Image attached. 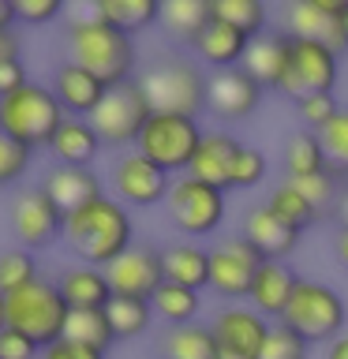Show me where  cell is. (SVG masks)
I'll return each instance as SVG.
<instances>
[{
    "label": "cell",
    "instance_id": "obj_1",
    "mask_svg": "<svg viewBox=\"0 0 348 359\" xmlns=\"http://www.w3.org/2000/svg\"><path fill=\"white\" fill-rule=\"evenodd\" d=\"M60 243L67 247V255L79 258V266L105 269L135 243L131 210L116 198L101 195L94 202H86V206L64 213Z\"/></svg>",
    "mask_w": 348,
    "mask_h": 359
},
{
    "label": "cell",
    "instance_id": "obj_2",
    "mask_svg": "<svg viewBox=\"0 0 348 359\" xmlns=\"http://www.w3.org/2000/svg\"><path fill=\"white\" fill-rule=\"evenodd\" d=\"M64 41H67V60L86 67V72L98 75L105 86H120V83H128V79H135V64H139L135 38H128L123 30L105 22L98 15L94 4H86L72 22H67Z\"/></svg>",
    "mask_w": 348,
    "mask_h": 359
},
{
    "label": "cell",
    "instance_id": "obj_3",
    "mask_svg": "<svg viewBox=\"0 0 348 359\" xmlns=\"http://www.w3.org/2000/svg\"><path fill=\"white\" fill-rule=\"evenodd\" d=\"M67 112L60 109L53 86H41V83H27L19 86L15 94L0 97V131L8 139L22 142L27 150H45L53 146L56 131L64 128Z\"/></svg>",
    "mask_w": 348,
    "mask_h": 359
},
{
    "label": "cell",
    "instance_id": "obj_4",
    "mask_svg": "<svg viewBox=\"0 0 348 359\" xmlns=\"http://www.w3.org/2000/svg\"><path fill=\"white\" fill-rule=\"evenodd\" d=\"M67 303L56 288V280H30L27 288L11 292L4 296V322L8 330L22 333L27 341H34L38 348H49L64 337V325H67Z\"/></svg>",
    "mask_w": 348,
    "mask_h": 359
},
{
    "label": "cell",
    "instance_id": "obj_5",
    "mask_svg": "<svg viewBox=\"0 0 348 359\" xmlns=\"http://www.w3.org/2000/svg\"><path fill=\"white\" fill-rule=\"evenodd\" d=\"M139 86L154 112H173V116H199L206 109V75L199 64L180 60V56H165L150 67H142Z\"/></svg>",
    "mask_w": 348,
    "mask_h": 359
},
{
    "label": "cell",
    "instance_id": "obj_6",
    "mask_svg": "<svg viewBox=\"0 0 348 359\" xmlns=\"http://www.w3.org/2000/svg\"><path fill=\"white\" fill-rule=\"evenodd\" d=\"M348 322V307L341 299V292L330 288L326 280H307L300 277L296 292H292L281 325H288L292 333H300L307 344H330L341 337Z\"/></svg>",
    "mask_w": 348,
    "mask_h": 359
},
{
    "label": "cell",
    "instance_id": "obj_7",
    "mask_svg": "<svg viewBox=\"0 0 348 359\" xmlns=\"http://www.w3.org/2000/svg\"><path fill=\"white\" fill-rule=\"evenodd\" d=\"M202 123L199 116H173V112H154L146 120V128L135 142L146 161H154L168 176H184L191 161H195L199 146H202Z\"/></svg>",
    "mask_w": 348,
    "mask_h": 359
},
{
    "label": "cell",
    "instance_id": "obj_8",
    "mask_svg": "<svg viewBox=\"0 0 348 359\" xmlns=\"http://www.w3.org/2000/svg\"><path fill=\"white\" fill-rule=\"evenodd\" d=\"M150 116H154V109L142 94L139 79H128L120 86H109L101 105L90 112V123H94L98 139L105 146H135Z\"/></svg>",
    "mask_w": 348,
    "mask_h": 359
},
{
    "label": "cell",
    "instance_id": "obj_9",
    "mask_svg": "<svg viewBox=\"0 0 348 359\" xmlns=\"http://www.w3.org/2000/svg\"><path fill=\"white\" fill-rule=\"evenodd\" d=\"M168 221L176 224L184 236H213L225 221V206H229V195L218 187L199 184L195 176H176L173 187H168Z\"/></svg>",
    "mask_w": 348,
    "mask_h": 359
},
{
    "label": "cell",
    "instance_id": "obj_10",
    "mask_svg": "<svg viewBox=\"0 0 348 359\" xmlns=\"http://www.w3.org/2000/svg\"><path fill=\"white\" fill-rule=\"evenodd\" d=\"M8 229L19 240L22 251H45L60 240L64 213L60 206L45 195V187H22L8 206Z\"/></svg>",
    "mask_w": 348,
    "mask_h": 359
},
{
    "label": "cell",
    "instance_id": "obj_11",
    "mask_svg": "<svg viewBox=\"0 0 348 359\" xmlns=\"http://www.w3.org/2000/svg\"><path fill=\"white\" fill-rule=\"evenodd\" d=\"M333 83H337V53L326 49L322 41L292 38V56L277 94L303 101L311 94H333Z\"/></svg>",
    "mask_w": 348,
    "mask_h": 359
},
{
    "label": "cell",
    "instance_id": "obj_12",
    "mask_svg": "<svg viewBox=\"0 0 348 359\" xmlns=\"http://www.w3.org/2000/svg\"><path fill=\"white\" fill-rule=\"evenodd\" d=\"M168 187H173L168 172L146 161L139 150L120 154L112 165V191H116V202H123L128 210H150L157 202H165Z\"/></svg>",
    "mask_w": 348,
    "mask_h": 359
},
{
    "label": "cell",
    "instance_id": "obj_13",
    "mask_svg": "<svg viewBox=\"0 0 348 359\" xmlns=\"http://www.w3.org/2000/svg\"><path fill=\"white\" fill-rule=\"evenodd\" d=\"M266 258L255 251L243 236L236 240H221L218 247H210V288L221 299H247L255 273L262 269Z\"/></svg>",
    "mask_w": 348,
    "mask_h": 359
},
{
    "label": "cell",
    "instance_id": "obj_14",
    "mask_svg": "<svg viewBox=\"0 0 348 359\" xmlns=\"http://www.w3.org/2000/svg\"><path fill=\"white\" fill-rule=\"evenodd\" d=\"M112 296L123 299H150L157 288L165 285V269H161V251L150 243H131L116 262L105 266Z\"/></svg>",
    "mask_w": 348,
    "mask_h": 359
},
{
    "label": "cell",
    "instance_id": "obj_15",
    "mask_svg": "<svg viewBox=\"0 0 348 359\" xmlns=\"http://www.w3.org/2000/svg\"><path fill=\"white\" fill-rule=\"evenodd\" d=\"M266 90L255 83L243 67H232V72H210L206 75V109L218 120H247L251 112L262 105Z\"/></svg>",
    "mask_w": 348,
    "mask_h": 359
},
{
    "label": "cell",
    "instance_id": "obj_16",
    "mask_svg": "<svg viewBox=\"0 0 348 359\" xmlns=\"http://www.w3.org/2000/svg\"><path fill=\"white\" fill-rule=\"evenodd\" d=\"M210 333L218 337L221 352L258 359V352H262V344L269 337V322L255 307H221L210 318Z\"/></svg>",
    "mask_w": 348,
    "mask_h": 359
},
{
    "label": "cell",
    "instance_id": "obj_17",
    "mask_svg": "<svg viewBox=\"0 0 348 359\" xmlns=\"http://www.w3.org/2000/svg\"><path fill=\"white\" fill-rule=\"evenodd\" d=\"M288 56H292V34L285 27H269L266 34H258L247 45V56H243V72L255 79L262 90H277L281 79H285V67H288Z\"/></svg>",
    "mask_w": 348,
    "mask_h": 359
},
{
    "label": "cell",
    "instance_id": "obj_18",
    "mask_svg": "<svg viewBox=\"0 0 348 359\" xmlns=\"http://www.w3.org/2000/svg\"><path fill=\"white\" fill-rule=\"evenodd\" d=\"M243 150V142L236 139L229 131H206L202 135V146L195 154V161H191L187 176H195L199 184L206 187H218L229 195L232 191V165H236V154Z\"/></svg>",
    "mask_w": 348,
    "mask_h": 359
},
{
    "label": "cell",
    "instance_id": "obj_19",
    "mask_svg": "<svg viewBox=\"0 0 348 359\" xmlns=\"http://www.w3.org/2000/svg\"><path fill=\"white\" fill-rule=\"evenodd\" d=\"M240 236L266 258V262H288L292 251L300 247V236H303V232L288 229L285 221H277L266 206H251V210L243 213Z\"/></svg>",
    "mask_w": 348,
    "mask_h": 359
},
{
    "label": "cell",
    "instance_id": "obj_20",
    "mask_svg": "<svg viewBox=\"0 0 348 359\" xmlns=\"http://www.w3.org/2000/svg\"><path fill=\"white\" fill-rule=\"evenodd\" d=\"M53 94H56V101H60V109L67 112V116L90 120V112L101 105V97L109 94V86L101 83L98 75H90L86 67L64 60L53 72Z\"/></svg>",
    "mask_w": 348,
    "mask_h": 359
},
{
    "label": "cell",
    "instance_id": "obj_21",
    "mask_svg": "<svg viewBox=\"0 0 348 359\" xmlns=\"http://www.w3.org/2000/svg\"><path fill=\"white\" fill-rule=\"evenodd\" d=\"M300 285V273L292 269V262H262V269L255 273L251 280V292H247V299H251V307L262 314V318H277L285 314L292 292Z\"/></svg>",
    "mask_w": 348,
    "mask_h": 359
},
{
    "label": "cell",
    "instance_id": "obj_22",
    "mask_svg": "<svg viewBox=\"0 0 348 359\" xmlns=\"http://www.w3.org/2000/svg\"><path fill=\"white\" fill-rule=\"evenodd\" d=\"M41 187H45V195L60 206V213H72V210L105 195L94 168H72V165H53L49 172L41 176Z\"/></svg>",
    "mask_w": 348,
    "mask_h": 359
},
{
    "label": "cell",
    "instance_id": "obj_23",
    "mask_svg": "<svg viewBox=\"0 0 348 359\" xmlns=\"http://www.w3.org/2000/svg\"><path fill=\"white\" fill-rule=\"evenodd\" d=\"M247 45H251V38H247L243 30H236L221 19H210V27L199 34L191 49H195V56L206 67H213V72H232V67L243 64Z\"/></svg>",
    "mask_w": 348,
    "mask_h": 359
},
{
    "label": "cell",
    "instance_id": "obj_24",
    "mask_svg": "<svg viewBox=\"0 0 348 359\" xmlns=\"http://www.w3.org/2000/svg\"><path fill=\"white\" fill-rule=\"evenodd\" d=\"M56 288H60L67 311H105L112 303L105 269H94V266H67L56 277Z\"/></svg>",
    "mask_w": 348,
    "mask_h": 359
},
{
    "label": "cell",
    "instance_id": "obj_25",
    "mask_svg": "<svg viewBox=\"0 0 348 359\" xmlns=\"http://www.w3.org/2000/svg\"><path fill=\"white\" fill-rule=\"evenodd\" d=\"M285 30L292 38H307V41H322L326 49L333 53H344V34H341V19H330L322 15L311 0H292L285 8Z\"/></svg>",
    "mask_w": 348,
    "mask_h": 359
},
{
    "label": "cell",
    "instance_id": "obj_26",
    "mask_svg": "<svg viewBox=\"0 0 348 359\" xmlns=\"http://www.w3.org/2000/svg\"><path fill=\"white\" fill-rule=\"evenodd\" d=\"M101 146H105V142L98 139L94 123H90V120H79V116H67V120H64V128L56 131V139H53V146H49V154L56 157V165L90 168V165L98 161Z\"/></svg>",
    "mask_w": 348,
    "mask_h": 359
},
{
    "label": "cell",
    "instance_id": "obj_27",
    "mask_svg": "<svg viewBox=\"0 0 348 359\" xmlns=\"http://www.w3.org/2000/svg\"><path fill=\"white\" fill-rule=\"evenodd\" d=\"M161 269L165 280H173L180 288L202 292L210 288V251H202L199 243H173L161 251Z\"/></svg>",
    "mask_w": 348,
    "mask_h": 359
},
{
    "label": "cell",
    "instance_id": "obj_28",
    "mask_svg": "<svg viewBox=\"0 0 348 359\" xmlns=\"http://www.w3.org/2000/svg\"><path fill=\"white\" fill-rule=\"evenodd\" d=\"M157 352L161 359H221L218 337L210 333V325H173L157 337Z\"/></svg>",
    "mask_w": 348,
    "mask_h": 359
},
{
    "label": "cell",
    "instance_id": "obj_29",
    "mask_svg": "<svg viewBox=\"0 0 348 359\" xmlns=\"http://www.w3.org/2000/svg\"><path fill=\"white\" fill-rule=\"evenodd\" d=\"M213 11L210 0H161V27L173 41L180 45H195V38L210 27Z\"/></svg>",
    "mask_w": 348,
    "mask_h": 359
},
{
    "label": "cell",
    "instance_id": "obj_30",
    "mask_svg": "<svg viewBox=\"0 0 348 359\" xmlns=\"http://www.w3.org/2000/svg\"><path fill=\"white\" fill-rule=\"evenodd\" d=\"M94 8L101 19L123 30L128 38L157 27V19H161V0H94Z\"/></svg>",
    "mask_w": 348,
    "mask_h": 359
},
{
    "label": "cell",
    "instance_id": "obj_31",
    "mask_svg": "<svg viewBox=\"0 0 348 359\" xmlns=\"http://www.w3.org/2000/svg\"><path fill=\"white\" fill-rule=\"evenodd\" d=\"M150 307H154V318H161L168 330H173V325H191V322H195L202 299H199V292L180 288V285H173V280H165V285L150 296Z\"/></svg>",
    "mask_w": 348,
    "mask_h": 359
},
{
    "label": "cell",
    "instance_id": "obj_32",
    "mask_svg": "<svg viewBox=\"0 0 348 359\" xmlns=\"http://www.w3.org/2000/svg\"><path fill=\"white\" fill-rule=\"evenodd\" d=\"M262 206H266L269 213H274L277 221H285L288 229H296V232L311 229V224L319 221V210H314L311 202L303 198L296 187H292V180H285V184H277V187L266 195V202H262Z\"/></svg>",
    "mask_w": 348,
    "mask_h": 359
},
{
    "label": "cell",
    "instance_id": "obj_33",
    "mask_svg": "<svg viewBox=\"0 0 348 359\" xmlns=\"http://www.w3.org/2000/svg\"><path fill=\"white\" fill-rule=\"evenodd\" d=\"M285 172L288 180H303V176H319L326 172V154H322V142L314 131H296L288 135L285 142Z\"/></svg>",
    "mask_w": 348,
    "mask_h": 359
},
{
    "label": "cell",
    "instance_id": "obj_34",
    "mask_svg": "<svg viewBox=\"0 0 348 359\" xmlns=\"http://www.w3.org/2000/svg\"><path fill=\"white\" fill-rule=\"evenodd\" d=\"M64 337L75 344L98 348V352H109L116 344V333H112L105 311H72L67 314V325H64Z\"/></svg>",
    "mask_w": 348,
    "mask_h": 359
},
{
    "label": "cell",
    "instance_id": "obj_35",
    "mask_svg": "<svg viewBox=\"0 0 348 359\" xmlns=\"http://www.w3.org/2000/svg\"><path fill=\"white\" fill-rule=\"evenodd\" d=\"M210 11H213V19L243 30L247 38H258V34L269 30V15H266L262 0H210Z\"/></svg>",
    "mask_w": 348,
    "mask_h": 359
},
{
    "label": "cell",
    "instance_id": "obj_36",
    "mask_svg": "<svg viewBox=\"0 0 348 359\" xmlns=\"http://www.w3.org/2000/svg\"><path fill=\"white\" fill-rule=\"evenodd\" d=\"M109 314V325L116 333V341H131V337H142L154 322V307L150 299H123V296H112V303L105 307Z\"/></svg>",
    "mask_w": 348,
    "mask_h": 359
},
{
    "label": "cell",
    "instance_id": "obj_37",
    "mask_svg": "<svg viewBox=\"0 0 348 359\" xmlns=\"http://www.w3.org/2000/svg\"><path fill=\"white\" fill-rule=\"evenodd\" d=\"M38 258L34 251H22V247H8L0 251V296H11V292L27 288L30 280H38Z\"/></svg>",
    "mask_w": 348,
    "mask_h": 359
},
{
    "label": "cell",
    "instance_id": "obj_38",
    "mask_svg": "<svg viewBox=\"0 0 348 359\" xmlns=\"http://www.w3.org/2000/svg\"><path fill=\"white\" fill-rule=\"evenodd\" d=\"M319 142H322V154H326V168H330L337 180H344L348 176V109H341L319 131Z\"/></svg>",
    "mask_w": 348,
    "mask_h": 359
},
{
    "label": "cell",
    "instance_id": "obj_39",
    "mask_svg": "<svg viewBox=\"0 0 348 359\" xmlns=\"http://www.w3.org/2000/svg\"><path fill=\"white\" fill-rule=\"evenodd\" d=\"M292 187L300 191L303 198L311 202L314 210H319V217H326V213H333V206L341 202V180H337L330 168L326 172H319V176H303V180H292Z\"/></svg>",
    "mask_w": 348,
    "mask_h": 359
},
{
    "label": "cell",
    "instance_id": "obj_40",
    "mask_svg": "<svg viewBox=\"0 0 348 359\" xmlns=\"http://www.w3.org/2000/svg\"><path fill=\"white\" fill-rule=\"evenodd\" d=\"M30 161H34V150H27L22 142L8 139V135L0 131V187L19 184V180L27 176Z\"/></svg>",
    "mask_w": 348,
    "mask_h": 359
},
{
    "label": "cell",
    "instance_id": "obj_41",
    "mask_svg": "<svg viewBox=\"0 0 348 359\" xmlns=\"http://www.w3.org/2000/svg\"><path fill=\"white\" fill-rule=\"evenodd\" d=\"M307 341H303L300 333H292L288 325H269V337L262 344V352H258V359H307Z\"/></svg>",
    "mask_w": 348,
    "mask_h": 359
},
{
    "label": "cell",
    "instance_id": "obj_42",
    "mask_svg": "<svg viewBox=\"0 0 348 359\" xmlns=\"http://www.w3.org/2000/svg\"><path fill=\"white\" fill-rule=\"evenodd\" d=\"M266 180V157L262 150H251V146H243L240 154H236V165H232V191H251Z\"/></svg>",
    "mask_w": 348,
    "mask_h": 359
},
{
    "label": "cell",
    "instance_id": "obj_43",
    "mask_svg": "<svg viewBox=\"0 0 348 359\" xmlns=\"http://www.w3.org/2000/svg\"><path fill=\"white\" fill-rule=\"evenodd\" d=\"M296 112H300V120H303V128L319 135L326 123H330L337 112H341V105H337V97L333 94H311V97H303L296 101Z\"/></svg>",
    "mask_w": 348,
    "mask_h": 359
},
{
    "label": "cell",
    "instance_id": "obj_44",
    "mask_svg": "<svg viewBox=\"0 0 348 359\" xmlns=\"http://www.w3.org/2000/svg\"><path fill=\"white\" fill-rule=\"evenodd\" d=\"M64 11V0H15V19L27 27H45Z\"/></svg>",
    "mask_w": 348,
    "mask_h": 359
},
{
    "label": "cell",
    "instance_id": "obj_45",
    "mask_svg": "<svg viewBox=\"0 0 348 359\" xmlns=\"http://www.w3.org/2000/svg\"><path fill=\"white\" fill-rule=\"evenodd\" d=\"M41 348L15 330H0V359H38Z\"/></svg>",
    "mask_w": 348,
    "mask_h": 359
},
{
    "label": "cell",
    "instance_id": "obj_46",
    "mask_svg": "<svg viewBox=\"0 0 348 359\" xmlns=\"http://www.w3.org/2000/svg\"><path fill=\"white\" fill-rule=\"evenodd\" d=\"M38 359H105V352H98V348H86V344H75V341H67V337H60L56 344L41 348Z\"/></svg>",
    "mask_w": 348,
    "mask_h": 359
},
{
    "label": "cell",
    "instance_id": "obj_47",
    "mask_svg": "<svg viewBox=\"0 0 348 359\" xmlns=\"http://www.w3.org/2000/svg\"><path fill=\"white\" fill-rule=\"evenodd\" d=\"M30 79H27V67H22V60H8V64H0V97H8V94H15L19 86H27Z\"/></svg>",
    "mask_w": 348,
    "mask_h": 359
},
{
    "label": "cell",
    "instance_id": "obj_48",
    "mask_svg": "<svg viewBox=\"0 0 348 359\" xmlns=\"http://www.w3.org/2000/svg\"><path fill=\"white\" fill-rule=\"evenodd\" d=\"M22 60V38L15 30H0V64Z\"/></svg>",
    "mask_w": 348,
    "mask_h": 359
},
{
    "label": "cell",
    "instance_id": "obj_49",
    "mask_svg": "<svg viewBox=\"0 0 348 359\" xmlns=\"http://www.w3.org/2000/svg\"><path fill=\"white\" fill-rule=\"evenodd\" d=\"M333 255H337V262L348 269V224H341L337 236H333Z\"/></svg>",
    "mask_w": 348,
    "mask_h": 359
},
{
    "label": "cell",
    "instance_id": "obj_50",
    "mask_svg": "<svg viewBox=\"0 0 348 359\" xmlns=\"http://www.w3.org/2000/svg\"><path fill=\"white\" fill-rule=\"evenodd\" d=\"M15 0H0V30H15Z\"/></svg>",
    "mask_w": 348,
    "mask_h": 359
},
{
    "label": "cell",
    "instance_id": "obj_51",
    "mask_svg": "<svg viewBox=\"0 0 348 359\" xmlns=\"http://www.w3.org/2000/svg\"><path fill=\"white\" fill-rule=\"evenodd\" d=\"M326 359H348V333H341L337 341H330V348H326Z\"/></svg>",
    "mask_w": 348,
    "mask_h": 359
},
{
    "label": "cell",
    "instance_id": "obj_52",
    "mask_svg": "<svg viewBox=\"0 0 348 359\" xmlns=\"http://www.w3.org/2000/svg\"><path fill=\"white\" fill-rule=\"evenodd\" d=\"M337 213H341V224H348V191L341 195V202H337Z\"/></svg>",
    "mask_w": 348,
    "mask_h": 359
},
{
    "label": "cell",
    "instance_id": "obj_53",
    "mask_svg": "<svg viewBox=\"0 0 348 359\" xmlns=\"http://www.w3.org/2000/svg\"><path fill=\"white\" fill-rule=\"evenodd\" d=\"M0 330H8V322H4V296H0Z\"/></svg>",
    "mask_w": 348,
    "mask_h": 359
},
{
    "label": "cell",
    "instance_id": "obj_54",
    "mask_svg": "<svg viewBox=\"0 0 348 359\" xmlns=\"http://www.w3.org/2000/svg\"><path fill=\"white\" fill-rule=\"evenodd\" d=\"M341 34H344V45H348V15L341 19Z\"/></svg>",
    "mask_w": 348,
    "mask_h": 359
},
{
    "label": "cell",
    "instance_id": "obj_55",
    "mask_svg": "<svg viewBox=\"0 0 348 359\" xmlns=\"http://www.w3.org/2000/svg\"><path fill=\"white\" fill-rule=\"evenodd\" d=\"M221 359H247V355H229V352H221Z\"/></svg>",
    "mask_w": 348,
    "mask_h": 359
}]
</instances>
